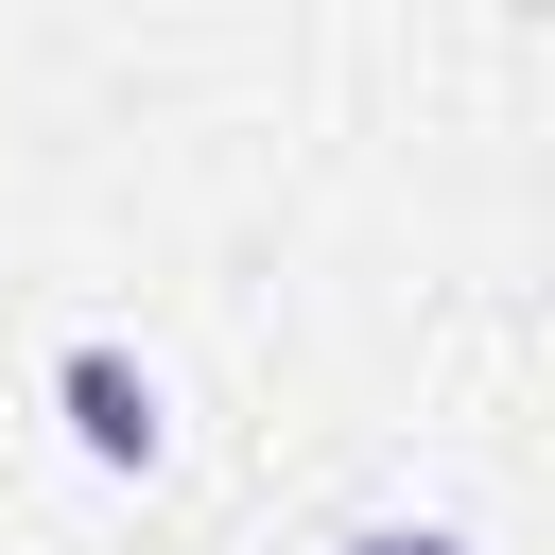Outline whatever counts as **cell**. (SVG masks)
<instances>
[{"label": "cell", "instance_id": "1", "mask_svg": "<svg viewBox=\"0 0 555 555\" xmlns=\"http://www.w3.org/2000/svg\"><path fill=\"white\" fill-rule=\"evenodd\" d=\"M52 416H69L87 468H156V451H173V399H156V364H121V347H69V364H52Z\"/></svg>", "mask_w": 555, "mask_h": 555}, {"label": "cell", "instance_id": "2", "mask_svg": "<svg viewBox=\"0 0 555 555\" xmlns=\"http://www.w3.org/2000/svg\"><path fill=\"white\" fill-rule=\"evenodd\" d=\"M347 555H468V538H451V520H364Z\"/></svg>", "mask_w": 555, "mask_h": 555}]
</instances>
